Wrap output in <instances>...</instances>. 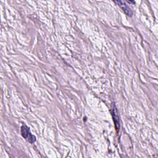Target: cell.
Returning a JSON list of instances; mask_svg holds the SVG:
<instances>
[{
    "label": "cell",
    "mask_w": 158,
    "mask_h": 158,
    "mask_svg": "<svg viewBox=\"0 0 158 158\" xmlns=\"http://www.w3.org/2000/svg\"><path fill=\"white\" fill-rule=\"evenodd\" d=\"M21 133L22 136L27 139L30 143H33L36 141V137L31 134L29 128L26 125H23L21 127Z\"/></svg>",
    "instance_id": "1"
},
{
    "label": "cell",
    "mask_w": 158,
    "mask_h": 158,
    "mask_svg": "<svg viewBox=\"0 0 158 158\" xmlns=\"http://www.w3.org/2000/svg\"><path fill=\"white\" fill-rule=\"evenodd\" d=\"M115 3L117 4V5H118L123 10V12L128 16H131L133 13L132 11L131 10V9L128 7V6L126 4L125 1H114Z\"/></svg>",
    "instance_id": "2"
}]
</instances>
